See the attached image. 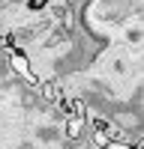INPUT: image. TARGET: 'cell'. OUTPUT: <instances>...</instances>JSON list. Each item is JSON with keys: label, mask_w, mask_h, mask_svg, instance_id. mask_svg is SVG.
I'll list each match as a JSON object with an SVG mask.
<instances>
[{"label": "cell", "mask_w": 144, "mask_h": 149, "mask_svg": "<svg viewBox=\"0 0 144 149\" xmlns=\"http://www.w3.org/2000/svg\"><path fill=\"white\" fill-rule=\"evenodd\" d=\"M3 3H21V0H3Z\"/></svg>", "instance_id": "3957f363"}, {"label": "cell", "mask_w": 144, "mask_h": 149, "mask_svg": "<svg viewBox=\"0 0 144 149\" xmlns=\"http://www.w3.org/2000/svg\"><path fill=\"white\" fill-rule=\"evenodd\" d=\"M27 3H30V9H36V12H39L42 6H48V3H51V0H27Z\"/></svg>", "instance_id": "7a4b0ae2"}, {"label": "cell", "mask_w": 144, "mask_h": 149, "mask_svg": "<svg viewBox=\"0 0 144 149\" xmlns=\"http://www.w3.org/2000/svg\"><path fill=\"white\" fill-rule=\"evenodd\" d=\"M66 134H69L72 140H78L81 134H84V119H81V116H72V119H69V128H66Z\"/></svg>", "instance_id": "6da1fadb"}]
</instances>
